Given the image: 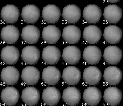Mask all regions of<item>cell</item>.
<instances>
[{"mask_svg":"<svg viewBox=\"0 0 123 106\" xmlns=\"http://www.w3.org/2000/svg\"><path fill=\"white\" fill-rule=\"evenodd\" d=\"M59 27L55 25H49L43 28L41 36L43 40L48 44L57 43L61 36Z\"/></svg>","mask_w":123,"mask_h":106,"instance_id":"1","label":"cell"},{"mask_svg":"<svg viewBox=\"0 0 123 106\" xmlns=\"http://www.w3.org/2000/svg\"><path fill=\"white\" fill-rule=\"evenodd\" d=\"M123 31L121 27L116 25H110L104 30L103 36L104 39L110 44L119 43L123 36Z\"/></svg>","mask_w":123,"mask_h":106,"instance_id":"2","label":"cell"},{"mask_svg":"<svg viewBox=\"0 0 123 106\" xmlns=\"http://www.w3.org/2000/svg\"><path fill=\"white\" fill-rule=\"evenodd\" d=\"M81 30L75 25H69L65 27L62 31L63 40L69 44H75L80 40L81 36Z\"/></svg>","mask_w":123,"mask_h":106,"instance_id":"3","label":"cell"},{"mask_svg":"<svg viewBox=\"0 0 123 106\" xmlns=\"http://www.w3.org/2000/svg\"><path fill=\"white\" fill-rule=\"evenodd\" d=\"M40 35L39 28L34 25H28L22 29V39L28 44H34L39 40Z\"/></svg>","mask_w":123,"mask_h":106,"instance_id":"4","label":"cell"},{"mask_svg":"<svg viewBox=\"0 0 123 106\" xmlns=\"http://www.w3.org/2000/svg\"><path fill=\"white\" fill-rule=\"evenodd\" d=\"M102 30L96 25H89L84 29L82 36L83 39L89 44H96L101 39Z\"/></svg>","mask_w":123,"mask_h":106,"instance_id":"5","label":"cell"},{"mask_svg":"<svg viewBox=\"0 0 123 106\" xmlns=\"http://www.w3.org/2000/svg\"><path fill=\"white\" fill-rule=\"evenodd\" d=\"M20 93L17 88L13 86H7L2 90L1 99L2 102L7 106H13L18 103Z\"/></svg>","mask_w":123,"mask_h":106,"instance_id":"6","label":"cell"},{"mask_svg":"<svg viewBox=\"0 0 123 106\" xmlns=\"http://www.w3.org/2000/svg\"><path fill=\"white\" fill-rule=\"evenodd\" d=\"M19 28L14 25H7L2 29L1 37L2 40L7 44H13L19 40L20 36Z\"/></svg>","mask_w":123,"mask_h":106,"instance_id":"7","label":"cell"},{"mask_svg":"<svg viewBox=\"0 0 123 106\" xmlns=\"http://www.w3.org/2000/svg\"><path fill=\"white\" fill-rule=\"evenodd\" d=\"M39 90L34 86H28L22 91L21 98L26 105L33 106L38 104L40 98Z\"/></svg>","mask_w":123,"mask_h":106,"instance_id":"8","label":"cell"},{"mask_svg":"<svg viewBox=\"0 0 123 106\" xmlns=\"http://www.w3.org/2000/svg\"><path fill=\"white\" fill-rule=\"evenodd\" d=\"M19 69L13 66H6L2 70L1 79L7 85H14L17 83L20 78Z\"/></svg>","mask_w":123,"mask_h":106,"instance_id":"9","label":"cell"},{"mask_svg":"<svg viewBox=\"0 0 123 106\" xmlns=\"http://www.w3.org/2000/svg\"><path fill=\"white\" fill-rule=\"evenodd\" d=\"M40 50L34 45H28L22 49L21 57L26 64L34 65L38 62L40 57Z\"/></svg>","mask_w":123,"mask_h":106,"instance_id":"10","label":"cell"},{"mask_svg":"<svg viewBox=\"0 0 123 106\" xmlns=\"http://www.w3.org/2000/svg\"><path fill=\"white\" fill-rule=\"evenodd\" d=\"M61 73L58 68L54 66H47L43 69L41 77L43 81L48 85L57 84L61 78Z\"/></svg>","mask_w":123,"mask_h":106,"instance_id":"11","label":"cell"},{"mask_svg":"<svg viewBox=\"0 0 123 106\" xmlns=\"http://www.w3.org/2000/svg\"><path fill=\"white\" fill-rule=\"evenodd\" d=\"M61 55L60 50L58 47L55 45H49L43 49L41 57L45 63L52 65L58 62Z\"/></svg>","mask_w":123,"mask_h":106,"instance_id":"12","label":"cell"},{"mask_svg":"<svg viewBox=\"0 0 123 106\" xmlns=\"http://www.w3.org/2000/svg\"><path fill=\"white\" fill-rule=\"evenodd\" d=\"M40 71L34 66H28L22 70L21 77L22 80L28 85H34L40 80Z\"/></svg>","mask_w":123,"mask_h":106,"instance_id":"13","label":"cell"},{"mask_svg":"<svg viewBox=\"0 0 123 106\" xmlns=\"http://www.w3.org/2000/svg\"><path fill=\"white\" fill-rule=\"evenodd\" d=\"M80 69L76 66H69L63 69L62 75L63 81L68 85L77 84L81 78Z\"/></svg>","mask_w":123,"mask_h":106,"instance_id":"14","label":"cell"},{"mask_svg":"<svg viewBox=\"0 0 123 106\" xmlns=\"http://www.w3.org/2000/svg\"><path fill=\"white\" fill-rule=\"evenodd\" d=\"M41 98L43 102L48 106H54L58 104L61 98L59 90L54 86H49L42 91Z\"/></svg>","mask_w":123,"mask_h":106,"instance_id":"15","label":"cell"},{"mask_svg":"<svg viewBox=\"0 0 123 106\" xmlns=\"http://www.w3.org/2000/svg\"><path fill=\"white\" fill-rule=\"evenodd\" d=\"M103 58L110 65H116L120 63L123 57V52L121 48L116 45H110L104 50Z\"/></svg>","mask_w":123,"mask_h":106,"instance_id":"16","label":"cell"},{"mask_svg":"<svg viewBox=\"0 0 123 106\" xmlns=\"http://www.w3.org/2000/svg\"><path fill=\"white\" fill-rule=\"evenodd\" d=\"M20 52L13 45H7L2 49L0 55L2 61L7 65H13L17 63L20 57Z\"/></svg>","mask_w":123,"mask_h":106,"instance_id":"17","label":"cell"},{"mask_svg":"<svg viewBox=\"0 0 123 106\" xmlns=\"http://www.w3.org/2000/svg\"><path fill=\"white\" fill-rule=\"evenodd\" d=\"M123 11L120 7L116 4L108 5L104 9V19L110 24H116L120 22L123 16Z\"/></svg>","mask_w":123,"mask_h":106,"instance_id":"18","label":"cell"},{"mask_svg":"<svg viewBox=\"0 0 123 106\" xmlns=\"http://www.w3.org/2000/svg\"><path fill=\"white\" fill-rule=\"evenodd\" d=\"M81 55V51L79 47L75 45H69L63 49L62 57L66 63L73 65L79 62Z\"/></svg>","mask_w":123,"mask_h":106,"instance_id":"19","label":"cell"},{"mask_svg":"<svg viewBox=\"0 0 123 106\" xmlns=\"http://www.w3.org/2000/svg\"><path fill=\"white\" fill-rule=\"evenodd\" d=\"M123 73L119 67L116 66H108L104 71V80L110 85H116L122 80Z\"/></svg>","mask_w":123,"mask_h":106,"instance_id":"20","label":"cell"},{"mask_svg":"<svg viewBox=\"0 0 123 106\" xmlns=\"http://www.w3.org/2000/svg\"><path fill=\"white\" fill-rule=\"evenodd\" d=\"M101 50L96 45H89L83 50L84 60L89 65H96L99 62L102 57Z\"/></svg>","mask_w":123,"mask_h":106,"instance_id":"21","label":"cell"},{"mask_svg":"<svg viewBox=\"0 0 123 106\" xmlns=\"http://www.w3.org/2000/svg\"><path fill=\"white\" fill-rule=\"evenodd\" d=\"M62 97L63 102L68 106H75L81 99V92L76 87L69 86L63 90Z\"/></svg>","mask_w":123,"mask_h":106,"instance_id":"22","label":"cell"},{"mask_svg":"<svg viewBox=\"0 0 123 106\" xmlns=\"http://www.w3.org/2000/svg\"><path fill=\"white\" fill-rule=\"evenodd\" d=\"M83 17L89 24H96L99 21L102 16L100 7L96 4L88 5L84 8Z\"/></svg>","mask_w":123,"mask_h":106,"instance_id":"23","label":"cell"},{"mask_svg":"<svg viewBox=\"0 0 123 106\" xmlns=\"http://www.w3.org/2000/svg\"><path fill=\"white\" fill-rule=\"evenodd\" d=\"M103 97L104 101L109 106H115L121 103L123 93L117 87L110 86L105 90Z\"/></svg>","mask_w":123,"mask_h":106,"instance_id":"24","label":"cell"},{"mask_svg":"<svg viewBox=\"0 0 123 106\" xmlns=\"http://www.w3.org/2000/svg\"><path fill=\"white\" fill-rule=\"evenodd\" d=\"M82 97L83 101L88 106H96L101 100L102 92L96 87H89L84 91Z\"/></svg>","mask_w":123,"mask_h":106,"instance_id":"25","label":"cell"},{"mask_svg":"<svg viewBox=\"0 0 123 106\" xmlns=\"http://www.w3.org/2000/svg\"><path fill=\"white\" fill-rule=\"evenodd\" d=\"M83 79L89 85H96L100 81L102 78L101 69L95 66H88L84 70Z\"/></svg>","mask_w":123,"mask_h":106,"instance_id":"26","label":"cell"},{"mask_svg":"<svg viewBox=\"0 0 123 106\" xmlns=\"http://www.w3.org/2000/svg\"><path fill=\"white\" fill-rule=\"evenodd\" d=\"M62 15L63 20L67 23L75 24L80 19L81 10L76 5L69 4L63 8Z\"/></svg>","mask_w":123,"mask_h":106,"instance_id":"27","label":"cell"},{"mask_svg":"<svg viewBox=\"0 0 123 106\" xmlns=\"http://www.w3.org/2000/svg\"><path fill=\"white\" fill-rule=\"evenodd\" d=\"M42 17L48 24H55L58 22L61 15V11L58 7L55 4H49L42 9Z\"/></svg>","mask_w":123,"mask_h":106,"instance_id":"28","label":"cell"},{"mask_svg":"<svg viewBox=\"0 0 123 106\" xmlns=\"http://www.w3.org/2000/svg\"><path fill=\"white\" fill-rule=\"evenodd\" d=\"M2 20L7 24L16 23L19 19L20 10L18 7L13 4H8L2 8L1 13Z\"/></svg>","mask_w":123,"mask_h":106,"instance_id":"29","label":"cell"},{"mask_svg":"<svg viewBox=\"0 0 123 106\" xmlns=\"http://www.w3.org/2000/svg\"><path fill=\"white\" fill-rule=\"evenodd\" d=\"M21 15L22 19L26 23L34 24L36 23L40 18V9L34 4L27 5L22 8Z\"/></svg>","mask_w":123,"mask_h":106,"instance_id":"30","label":"cell"},{"mask_svg":"<svg viewBox=\"0 0 123 106\" xmlns=\"http://www.w3.org/2000/svg\"><path fill=\"white\" fill-rule=\"evenodd\" d=\"M106 0L110 3H116L119 2L120 0Z\"/></svg>","mask_w":123,"mask_h":106,"instance_id":"31","label":"cell"}]
</instances>
